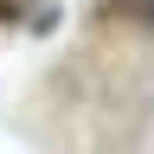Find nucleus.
Returning <instances> with one entry per match:
<instances>
[{
	"mask_svg": "<svg viewBox=\"0 0 154 154\" xmlns=\"http://www.w3.org/2000/svg\"><path fill=\"white\" fill-rule=\"evenodd\" d=\"M103 19H148L154 26V0H103Z\"/></svg>",
	"mask_w": 154,
	"mask_h": 154,
	"instance_id": "nucleus-1",
	"label": "nucleus"
}]
</instances>
